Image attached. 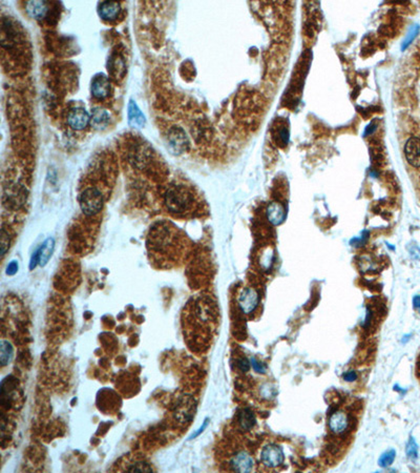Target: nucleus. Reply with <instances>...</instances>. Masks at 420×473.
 Here are the masks:
<instances>
[{"label":"nucleus","instance_id":"obj_1","mask_svg":"<svg viewBox=\"0 0 420 473\" xmlns=\"http://www.w3.org/2000/svg\"><path fill=\"white\" fill-rule=\"evenodd\" d=\"M150 260L161 268H170L182 262L187 252V239L170 224H159L150 230L147 240Z\"/></svg>","mask_w":420,"mask_h":473},{"label":"nucleus","instance_id":"obj_2","mask_svg":"<svg viewBox=\"0 0 420 473\" xmlns=\"http://www.w3.org/2000/svg\"><path fill=\"white\" fill-rule=\"evenodd\" d=\"M164 204L167 211L176 217H187L196 206V196L184 184H172L164 194Z\"/></svg>","mask_w":420,"mask_h":473},{"label":"nucleus","instance_id":"obj_3","mask_svg":"<svg viewBox=\"0 0 420 473\" xmlns=\"http://www.w3.org/2000/svg\"><path fill=\"white\" fill-rule=\"evenodd\" d=\"M104 204V197L101 190L95 186L84 188L79 195V205L82 213L94 215L101 212Z\"/></svg>","mask_w":420,"mask_h":473},{"label":"nucleus","instance_id":"obj_4","mask_svg":"<svg viewBox=\"0 0 420 473\" xmlns=\"http://www.w3.org/2000/svg\"><path fill=\"white\" fill-rule=\"evenodd\" d=\"M259 303V294L255 288L245 287L239 295L238 304L243 313L249 314L256 309Z\"/></svg>","mask_w":420,"mask_h":473},{"label":"nucleus","instance_id":"obj_5","mask_svg":"<svg viewBox=\"0 0 420 473\" xmlns=\"http://www.w3.org/2000/svg\"><path fill=\"white\" fill-rule=\"evenodd\" d=\"M284 452L282 448L277 445H268L266 446L260 453V460L262 463L268 468H277L284 463Z\"/></svg>","mask_w":420,"mask_h":473},{"label":"nucleus","instance_id":"obj_6","mask_svg":"<svg viewBox=\"0 0 420 473\" xmlns=\"http://www.w3.org/2000/svg\"><path fill=\"white\" fill-rule=\"evenodd\" d=\"M229 465L235 472H251L254 468V460L248 452L241 450L231 456Z\"/></svg>","mask_w":420,"mask_h":473},{"label":"nucleus","instance_id":"obj_7","mask_svg":"<svg viewBox=\"0 0 420 473\" xmlns=\"http://www.w3.org/2000/svg\"><path fill=\"white\" fill-rule=\"evenodd\" d=\"M90 121L88 113L82 107H74L67 114V123L75 130L85 129Z\"/></svg>","mask_w":420,"mask_h":473},{"label":"nucleus","instance_id":"obj_8","mask_svg":"<svg viewBox=\"0 0 420 473\" xmlns=\"http://www.w3.org/2000/svg\"><path fill=\"white\" fill-rule=\"evenodd\" d=\"M349 424L350 420L348 413L342 410L334 411L330 416L329 420H328V426H329V429L335 434H342L343 432H346L347 429L349 428Z\"/></svg>","mask_w":420,"mask_h":473},{"label":"nucleus","instance_id":"obj_9","mask_svg":"<svg viewBox=\"0 0 420 473\" xmlns=\"http://www.w3.org/2000/svg\"><path fill=\"white\" fill-rule=\"evenodd\" d=\"M91 95L97 99H104L111 93V82L103 74H98L91 80Z\"/></svg>","mask_w":420,"mask_h":473},{"label":"nucleus","instance_id":"obj_10","mask_svg":"<svg viewBox=\"0 0 420 473\" xmlns=\"http://www.w3.org/2000/svg\"><path fill=\"white\" fill-rule=\"evenodd\" d=\"M168 143L174 152L183 153L187 149L188 139L182 129L172 128L168 132Z\"/></svg>","mask_w":420,"mask_h":473},{"label":"nucleus","instance_id":"obj_11","mask_svg":"<svg viewBox=\"0 0 420 473\" xmlns=\"http://www.w3.org/2000/svg\"><path fill=\"white\" fill-rule=\"evenodd\" d=\"M405 154L408 162L414 168H420V139L410 138L405 146Z\"/></svg>","mask_w":420,"mask_h":473},{"label":"nucleus","instance_id":"obj_12","mask_svg":"<svg viewBox=\"0 0 420 473\" xmlns=\"http://www.w3.org/2000/svg\"><path fill=\"white\" fill-rule=\"evenodd\" d=\"M121 12V5L119 2L104 1L101 2L98 7V13L101 18L105 21H114L118 18Z\"/></svg>","mask_w":420,"mask_h":473},{"label":"nucleus","instance_id":"obj_13","mask_svg":"<svg viewBox=\"0 0 420 473\" xmlns=\"http://www.w3.org/2000/svg\"><path fill=\"white\" fill-rule=\"evenodd\" d=\"M109 121H111V116H109L106 110L101 109V107H96V109H94V111L91 112L90 123L94 129H104L109 126Z\"/></svg>","mask_w":420,"mask_h":473},{"label":"nucleus","instance_id":"obj_14","mask_svg":"<svg viewBox=\"0 0 420 473\" xmlns=\"http://www.w3.org/2000/svg\"><path fill=\"white\" fill-rule=\"evenodd\" d=\"M108 72L116 80L122 78L125 73V61L120 54H114L108 60Z\"/></svg>","mask_w":420,"mask_h":473},{"label":"nucleus","instance_id":"obj_15","mask_svg":"<svg viewBox=\"0 0 420 473\" xmlns=\"http://www.w3.org/2000/svg\"><path fill=\"white\" fill-rule=\"evenodd\" d=\"M128 123L130 127L141 129L145 126V117L142 114L136 102L130 100L128 104Z\"/></svg>","mask_w":420,"mask_h":473},{"label":"nucleus","instance_id":"obj_16","mask_svg":"<svg viewBox=\"0 0 420 473\" xmlns=\"http://www.w3.org/2000/svg\"><path fill=\"white\" fill-rule=\"evenodd\" d=\"M267 217L268 220L274 224V225H279L286 218V212L284 206L277 202L271 203L267 209Z\"/></svg>","mask_w":420,"mask_h":473},{"label":"nucleus","instance_id":"obj_17","mask_svg":"<svg viewBox=\"0 0 420 473\" xmlns=\"http://www.w3.org/2000/svg\"><path fill=\"white\" fill-rule=\"evenodd\" d=\"M238 423L242 430L244 431L251 430L255 425V417L253 412L248 408L242 409L238 414Z\"/></svg>","mask_w":420,"mask_h":473},{"label":"nucleus","instance_id":"obj_18","mask_svg":"<svg viewBox=\"0 0 420 473\" xmlns=\"http://www.w3.org/2000/svg\"><path fill=\"white\" fill-rule=\"evenodd\" d=\"M28 12L35 19H43L48 13V5L44 1H31L28 3Z\"/></svg>","mask_w":420,"mask_h":473},{"label":"nucleus","instance_id":"obj_19","mask_svg":"<svg viewBox=\"0 0 420 473\" xmlns=\"http://www.w3.org/2000/svg\"><path fill=\"white\" fill-rule=\"evenodd\" d=\"M55 248V242L52 238H48L46 241L42 244L39 248V265L40 266H45L47 264L50 257L53 255Z\"/></svg>","mask_w":420,"mask_h":473},{"label":"nucleus","instance_id":"obj_20","mask_svg":"<svg viewBox=\"0 0 420 473\" xmlns=\"http://www.w3.org/2000/svg\"><path fill=\"white\" fill-rule=\"evenodd\" d=\"M13 358V347L12 345L2 340L1 341V353H0V361H1L2 366L8 364Z\"/></svg>","mask_w":420,"mask_h":473},{"label":"nucleus","instance_id":"obj_21","mask_svg":"<svg viewBox=\"0 0 420 473\" xmlns=\"http://www.w3.org/2000/svg\"><path fill=\"white\" fill-rule=\"evenodd\" d=\"M125 470L128 472H153L154 468L146 462L136 461L130 463L127 467H125Z\"/></svg>","mask_w":420,"mask_h":473},{"label":"nucleus","instance_id":"obj_22","mask_svg":"<svg viewBox=\"0 0 420 473\" xmlns=\"http://www.w3.org/2000/svg\"><path fill=\"white\" fill-rule=\"evenodd\" d=\"M395 455H396V453H395L394 450H389V451L384 452L379 458V461H378V465H379V466L382 467V468L389 467L390 465L393 464V462L395 460Z\"/></svg>","mask_w":420,"mask_h":473},{"label":"nucleus","instance_id":"obj_23","mask_svg":"<svg viewBox=\"0 0 420 473\" xmlns=\"http://www.w3.org/2000/svg\"><path fill=\"white\" fill-rule=\"evenodd\" d=\"M406 452H407V455H408V458L411 459V460H415L417 459V455H418V446L415 442V439L413 437H411L410 438V441L407 445V449H406Z\"/></svg>","mask_w":420,"mask_h":473},{"label":"nucleus","instance_id":"obj_24","mask_svg":"<svg viewBox=\"0 0 420 473\" xmlns=\"http://www.w3.org/2000/svg\"><path fill=\"white\" fill-rule=\"evenodd\" d=\"M8 247H10V238H8V234L5 231V229L2 228L1 230V255L2 256L8 250Z\"/></svg>","mask_w":420,"mask_h":473},{"label":"nucleus","instance_id":"obj_25","mask_svg":"<svg viewBox=\"0 0 420 473\" xmlns=\"http://www.w3.org/2000/svg\"><path fill=\"white\" fill-rule=\"evenodd\" d=\"M251 364H252V367H253L254 371H256L258 373H264L266 371L265 365L262 362H258L256 359L252 358L251 359Z\"/></svg>","mask_w":420,"mask_h":473},{"label":"nucleus","instance_id":"obj_26","mask_svg":"<svg viewBox=\"0 0 420 473\" xmlns=\"http://www.w3.org/2000/svg\"><path fill=\"white\" fill-rule=\"evenodd\" d=\"M274 394L275 390L271 387V385H264L262 387V395H264V397H269V399H270V397L274 396Z\"/></svg>","mask_w":420,"mask_h":473},{"label":"nucleus","instance_id":"obj_27","mask_svg":"<svg viewBox=\"0 0 420 473\" xmlns=\"http://www.w3.org/2000/svg\"><path fill=\"white\" fill-rule=\"evenodd\" d=\"M238 367H239V369H240L241 371L247 372V371L249 370V368H250V363H249V361H248L247 359L242 358V359H240L239 362H238Z\"/></svg>","mask_w":420,"mask_h":473},{"label":"nucleus","instance_id":"obj_28","mask_svg":"<svg viewBox=\"0 0 420 473\" xmlns=\"http://www.w3.org/2000/svg\"><path fill=\"white\" fill-rule=\"evenodd\" d=\"M17 270H18V263H17L16 261H12L10 264L7 265V267H6V273H7L8 276L15 275V273L17 272Z\"/></svg>","mask_w":420,"mask_h":473},{"label":"nucleus","instance_id":"obj_29","mask_svg":"<svg viewBox=\"0 0 420 473\" xmlns=\"http://www.w3.org/2000/svg\"><path fill=\"white\" fill-rule=\"evenodd\" d=\"M357 379V373L355 371H348L343 375V380L347 382H354Z\"/></svg>","mask_w":420,"mask_h":473},{"label":"nucleus","instance_id":"obj_30","mask_svg":"<svg viewBox=\"0 0 420 473\" xmlns=\"http://www.w3.org/2000/svg\"><path fill=\"white\" fill-rule=\"evenodd\" d=\"M413 306H414V308L420 313V295L414 297V299H413Z\"/></svg>","mask_w":420,"mask_h":473},{"label":"nucleus","instance_id":"obj_31","mask_svg":"<svg viewBox=\"0 0 420 473\" xmlns=\"http://www.w3.org/2000/svg\"><path fill=\"white\" fill-rule=\"evenodd\" d=\"M207 425H208V419H207V420H205V422H204V424H203V426H202V427H201V428L199 429V431H198V432H196L195 434H192V435L190 436V438H193V437H196V436H198V435H199L200 433H202V432H203V431H204V429H205V428L207 427Z\"/></svg>","mask_w":420,"mask_h":473}]
</instances>
